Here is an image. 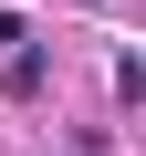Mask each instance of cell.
<instances>
[{"label":"cell","mask_w":146,"mask_h":156,"mask_svg":"<svg viewBox=\"0 0 146 156\" xmlns=\"http://www.w3.org/2000/svg\"><path fill=\"white\" fill-rule=\"evenodd\" d=\"M136 73H146V62H136Z\"/></svg>","instance_id":"cell-2"},{"label":"cell","mask_w":146,"mask_h":156,"mask_svg":"<svg viewBox=\"0 0 146 156\" xmlns=\"http://www.w3.org/2000/svg\"><path fill=\"white\" fill-rule=\"evenodd\" d=\"M21 42H31V31H21V11H0V52H21Z\"/></svg>","instance_id":"cell-1"}]
</instances>
